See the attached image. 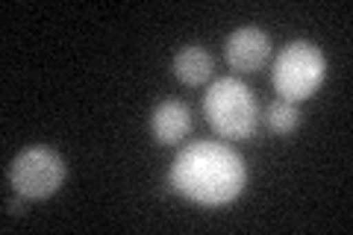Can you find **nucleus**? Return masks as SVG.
I'll list each match as a JSON object with an SVG mask.
<instances>
[{
    "instance_id": "1",
    "label": "nucleus",
    "mask_w": 353,
    "mask_h": 235,
    "mask_svg": "<svg viewBox=\"0 0 353 235\" xmlns=\"http://www.w3.org/2000/svg\"><path fill=\"white\" fill-rule=\"evenodd\" d=\"M168 183L176 194L201 206L233 203L248 183V167L241 156L221 141H194L176 153Z\"/></svg>"
},
{
    "instance_id": "2",
    "label": "nucleus",
    "mask_w": 353,
    "mask_h": 235,
    "mask_svg": "<svg viewBox=\"0 0 353 235\" xmlns=\"http://www.w3.org/2000/svg\"><path fill=\"white\" fill-rule=\"evenodd\" d=\"M203 115L218 136L230 141L250 139L259 124L256 97L236 76H224V80H215L209 85L203 97Z\"/></svg>"
},
{
    "instance_id": "3",
    "label": "nucleus",
    "mask_w": 353,
    "mask_h": 235,
    "mask_svg": "<svg viewBox=\"0 0 353 235\" xmlns=\"http://www.w3.org/2000/svg\"><path fill=\"white\" fill-rule=\"evenodd\" d=\"M324 76H327L324 53L309 41H292L274 59L271 83H274V92L280 94V100L301 103V100L312 97L321 88Z\"/></svg>"
},
{
    "instance_id": "4",
    "label": "nucleus",
    "mask_w": 353,
    "mask_h": 235,
    "mask_svg": "<svg viewBox=\"0 0 353 235\" xmlns=\"http://www.w3.org/2000/svg\"><path fill=\"white\" fill-rule=\"evenodd\" d=\"M9 185L15 188L18 197L24 200H44L57 194L65 183V162L57 150L44 147H27L21 150L12 165H9Z\"/></svg>"
},
{
    "instance_id": "5",
    "label": "nucleus",
    "mask_w": 353,
    "mask_h": 235,
    "mask_svg": "<svg viewBox=\"0 0 353 235\" xmlns=\"http://www.w3.org/2000/svg\"><path fill=\"white\" fill-rule=\"evenodd\" d=\"M227 62L230 68L239 71V74H253L259 71L271 56V39L268 32H262L259 27H241L236 30L233 36L227 39Z\"/></svg>"
},
{
    "instance_id": "6",
    "label": "nucleus",
    "mask_w": 353,
    "mask_h": 235,
    "mask_svg": "<svg viewBox=\"0 0 353 235\" xmlns=\"http://www.w3.org/2000/svg\"><path fill=\"white\" fill-rule=\"evenodd\" d=\"M189 130H192V115L180 100H165V103H159L157 109H153L150 132L162 147H171V144L183 141L185 136H189Z\"/></svg>"
},
{
    "instance_id": "7",
    "label": "nucleus",
    "mask_w": 353,
    "mask_h": 235,
    "mask_svg": "<svg viewBox=\"0 0 353 235\" xmlns=\"http://www.w3.org/2000/svg\"><path fill=\"white\" fill-rule=\"evenodd\" d=\"M174 76L185 85H201L212 74V56H209L201 44H189L174 56Z\"/></svg>"
},
{
    "instance_id": "8",
    "label": "nucleus",
    "mask_w": 353,
    "mask_h": 235,
    "mask_svg": "<svg viewBox=\"0 0 353 235\" xmlns=\"http://www.w3.org/2000/svg\"><path fill=\"white\" fill-rule=\"evenodd\" d=\"M265 124H268L271 132H277V136H289V132H294L297 124H301L297 103H289V100H274V103L265 109Z\"/></svg>"
}]
</instances>
